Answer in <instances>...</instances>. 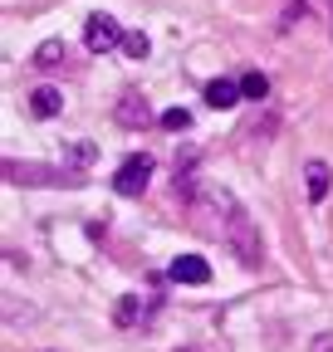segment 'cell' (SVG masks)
I'll return each mask as SVG.
<instances>
[{
  "instance_id": "7a4b0ae2",
  "label": "cell",
  "mask_w": 333,
  "mask_h": 352,
  "mask_svg": "<svg viewBox=\"0 0 333 352\" xmlns=\"http://www.w3.org/2000/svg\"><path fill=\"white\" fill-rule=\"evenodd\" d=\"M147 182H152V157H147V152H133L128 162L118 166L113 191H118V196H142V191H147Z\"/></svg>"
},
{
  "instance_id": "9c48e42d",
  "label": "cell",
  "mask_w": 333,
  "mask_h": 352,
  "mask_svg": "<svg viewBox=\"0 0 333 352\" xmlns=\"http://www.w3.org/2000/svg\"><path fill=\"white\" fill-rule=\"evenodd\" d=\"M245 94H240V83H230V78H211L206 83V103L211 108H235Z\"/></svg>"
},
{
  "instance_id": "5bb4252c",
  "label": "cell",
  "mask_w": 333,
  "mask_h": 352,
  "mask_svg": "<svg viewBox=\"0 0 333 352\" xmlns=\"http://www.w3.org/2000/svg\"><path fill=\"white\" fill-rule=\"evenodd\" d=\"M118 323H122V328H128V323H138V294H128V298L118 303Z\"/></svg>"
},
{
  "instance_id": "8992f818",
  "label": "cell",
  "mask_w": 333,
  "mask_h": 352,
  "mask_svg": "<svg viewBox=\"0 0 333 352\" xmlns=\"http://www.w3.org/2000/svg\"><path fill=\"white\" fill-rule=\"evenodd\" d=\"M172 279L177 284H206L211 279V264H206L201 254H177L172 259Z\"/></svg>"
},
{
  "instance_id": "3957f363",
  "label": "cell",
  "mask_w": 333,
  "mask_h": 352,
  "mask_svg": "<svg viewBox=\"0 0 333 352\" xmlns=\"http://www.w3.org/2000/svg\"><path fill=\"white\" fill-rule=\"evenodd\" d=\"M122 30L113 15H89V25H83V44H89V54H108V50H122Z\"/></svg>"
},
{
  "instance_id": "8fae6325",
  "label": "cell",
  "mask_w": 333,
  "mask_h": 352,
  "mask_svg": "<svg viewBox=\"0 0 333 352\" xmlns=\"http://www.w3.org/2000/svg\"><path fill=\"white\" fill-rule=\"evenodd\" d=\"M147 50H152V44H147L142 30H128V34H122V54H128V59H147Z\"/></svg>"
},
{
  "instance_id": "6da1fadb",
  "label": "cell",
  "mask_w": 333,
  "mask_h": 352,
  "mask_svg": "<svg viewBox=\"0 0 333 352\" xmlns=\"http://www.w3.org/2000/svg\"><path fill=\"white\" fill-rule=\"evenodd\" d=\"M196 206L206 210V215H216L211 220V230L240 254V264H260V235H255V226H250V215H245V206L230 196V191H206V196H196Z\"/></svg>"
},
{
  "instance_id": "4fadbf2b",
  "label": "cell",
  "mask_w": 333,
  "mask_h": 352,
  "mask_svg": "<svg viewBox=\"0 0 333 352\" xmlns=\"http://www.w3.org/2000/svg\"><path fill=\"white\" fill-rule=\"evenodd\" d=\"M162 127H166V132H186V127H191V113H186V108H166V113H162Z\"/></svg>"
},
{
  "instance_id": "ba28073f",
  "label": "cell",
  "mask_w": 333,
  "mask_h": 352,
  "mask_svg": "<svg viewBox=\"0 0 333 352\" xmlns=\"http://www.w3.org/2000/svg\"><path fill=\"white\" fill-rule=\"evenodd\" d=\"M328 186H333L328 162H309V166H304V191H309V201H323V196H328Z\"/></svg>"
},
{
  "instance_id": "9a60e30c",
  "label": "cell",
  "mask_w": 333,
  "mask_h": 352,
  "mask_svg": "<svg viewBox=\"0 0 333 352\" xmlns=\"http://www.w3.org/2000/svg\"><path fill=\"white\" fill-rule=\"evenodd\" d=\"M69 157H74V162H94V147H89V142H74Z\"/></svg>"
},
{
  "instance_id": "5b68a950",
  "label": "cell",
  "mask_w": 333,
  "mask_h": 352,
  "mask_svg": "<svg viewBox=\"0 0 333 352\" xmlns=\"http://www.w3.org/2000/svg\"><path fill=\"white\" fill-rule=\"evenodd\" d=\"M113 118H118L122 127H147V122H152V108H147L142 94H122L118 108H113Z\"/></svg>"
},
{
  "instance_id": "30bf717a",
  "label": "cell",
  "mask_w": 333,
  "mask_h": 352,
  "mask_svg": "<svg viewBox=\"0 0 333 352\" xmlns=\"http://www.w3.org/2000/svg\"><path fill=\"white\" fill-rule=\"evenodd\" d=\"M54 64H64V39H45L34 50V69H54Z\"/></svg>"
},
{
  "instance_id": "2e32d148",
  "label": "cell",
  "mask_w": 333,
  "mask_h": 352,
  "mask_svg": "<svg viewBox=\"0 0 333 352\" xmlns=\"http://www.w3.org/2000/svg\"><path fill=\"white\" fill-rule=\"evenodd\" d=\"M314 352H333V333H323V338L314 342Z\"/></svg>"
},
{
  "instance_id": "52a82bcc",
  "label": "cell",
  "mask_w": 333,
  "mask_h": 352,
  "mask_svg": "<svg viewBox=\"0 0 333 352\" xmlns=\"http://www.w3.org/2000/svg\"><path fill=\"white\" fill-rule=\"evenodd\" d=\"M30 113L34 118H59L64 113V94H59V88H34V94H30Z\"/></svg>"
},
{
  "instance_id": "277c9868",
  "label": "cell",
  "mask_w": 333,
  "mask_h": 352,
  "mask_svg": "<svg viewBox=\"0 0 333 352\" xmlns=\"http://www.w3.org/2000/svg\"><path fill=\"white\" fill-rule=\"evenodd\" d=\"M10 182H30V186H78L74 171H50V166H20V162H6Z\"/></svg>"
},
{
  "instance_id": "7c38bea8",
  "label": "cell",
  "mask_w": 333,
  "mask_h": 352,
  "mask_svg": "<svg viewBox=\"0 0 333 352\" xmlns=\"http://www.w3.org/2000/svg\"><path fill=\"white\" fill-rule=\"evenodd\" d=\"M240 94H245V98H265V94H270V78H265V74H245V78H240Z\"/></svg>"
}]
</instances>
